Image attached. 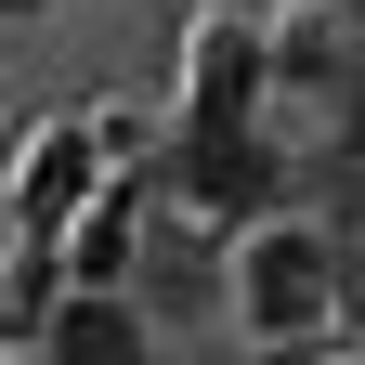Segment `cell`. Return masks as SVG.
Here are the masks:
<instances>
[{
    "mask_svg": "<svg viewBox=\"0 0 365 365\" xmlns=\"http://www.w3.org/2000/svg\"><path fill=\"white\" fill-rule=\"evenodd\" d=\"M222 327L248 352H313L339 327V235L327 222H248L235 248H222Z\"/></svg>",
    "mask_w": 365,
    "mask_h": 365,
    "instance_id": "1",
    "label": "cell"
},
{
    "mask_svg": "<svg viewBox=\"0 0 365 365\" xmlns=\"http://www.w3.org/2000/svg\"><path fill=\"white\" fill-rule=\"evenodd\" d=\"M170 196L196 209V222H222V235H248V222H274V196H287V157H274L261 118H235V130H196V118H182Z\"/></svg>",
    "mask_w": 365,
    "mask_h": 365,
    "instance_id": "2",
    "label": "cell"
},
{
    "mask_svg": "<svg viewBox=\"0 0 365 365\" xmlns=\"http://www.w3.org/2000/svg\"><path fill=\"white\" fill-rule=\"evenodd\" d=\"M105 182H118V130H91V118H53V130L26 144V170H14V248H53L66 222H78L91 196H105Z\"/></svg>",
    "mask_w": 365,
    "mask_h": 365,
    "instance_id": "3",
    "label": "cell"
},
{
    "mask_svg": "<svg viewBox=\"0 0 365 365\" xmlns=\"http://www.w3.org/2000/svg\"><path fill=\"white\" fill-rule=\"evenodd\" d=\"M39 352H53V365H182L144 300H78V287L39 313Z\"/></svg>",
    "mask_w": 365,
    "mask_h": 365,
    "instance_id": "4",
    "label": "cell"
},
{
    "mask_svg": "<svg viewBox=\"0 0 365 365\" xmlns=\"http://www.w3.org/2000/svg\"><path fill=\"white\" fill-rule=\"evenodd\" d=\"M261 105V26L248 14H209L196 26V78H182V118H196V130H235Z\"/></svg>",
    "mask_w": 365,
    "mask_h": 365,
    "instance_id": "5",
    "label": "cell"
},
{
    "mask_svg": "<svg viewBox=\"0 0 365 365\" xmlns=\"http://www.w3.org/2000/svg\"><path fill=\"white\" fill-rule=\"evenodd\" d=\"M339 313H352V327H365V235L339 248Z\"/></svg>",
    "mask_w": 365,
    "mask_h": 365,
    "instance_id": "6",
    "label": "cell"
},
{
    "mask_svg": "<svg viewBox=\"0 0 365 365\" xmlns=\"http://www.w3.org/2000/svg\"><path fill=\"white\" fill-rule=\"evenodd\" d=\"M313 365H365V352H313Z\"/></svg>",
    "mask_w": 365,
    "mask_h": 365,
    "instance_id": "7",
    "label": "cell"
},
{
    "mask_svg": "<svg viewBox=\"0 0 365 365\" xmlns=\"http://www.w3.org/2000/svg\"><path fill=\"white\" fill-rule=\"evenodd\" d=\"M0 105H14V91H0Z\"/></svg>",
    "mask_w": 365,
    "mask_h": 365,
    "instance_id": "8",
    "label": "cell"
}]
</instances>
